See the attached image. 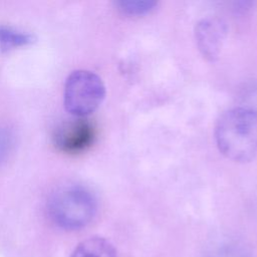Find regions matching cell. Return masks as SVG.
<instances>
[{"label":"cell","mask_w":257,"mask_h":257,"mask_svg":"<svg viewBox=\"0 0 257 257\" xmlns=\"http://www.w3.org/2000/svg\"><path fill=\"white\" fill-rule=\"evenodd\" d=\"M218 150L227 159L247 163L257 156V111L233 107L223 112L214 130Z\"/></svg>","instance_id":"1"},{"label":"cell","mask_w":257,"mask_h":257,"mask_svg":"<svg viewBox=\"0 0 257 257\" xmlns=\"http://www.w3.org/2000/svg\"><path fill=\"white\" fill-rule=\"evenodd\" d=\"M96 213L93 194L79 185H64L51 194L48 214L58 227L77 230L85 227Z\"/></svg>","instance_id":"2"},{"label":"cell","mask_w":257,"mask_h":257,"mask_svg":"<svg viewBox=\"0 0 257 257\" xmlns=\"http://www.w3.org/2000/svg\"><path fill=\"white\" fill-rule=\"evenodd\" d=\"M104 97V83L93 71L77 69L67 76L63 90V103L72 115L85 117L101 104Z\"/></svg>","instance_id":"3"},{"label":"cell","mask_w":257,"mask_h":257,"mask_svg":"<svg viewBox=\"0 0 257 257\" xmlns=\"http://www.w3.org/2000/svg\"><path fill=\"white\" fill-rule=\"evenodd\" d=\"M95 127L85 117H76L61 123L53 135L55 146L63 153L78 154L94 142Z\"/></svg>","instance_id":"4"},{"label":"cell","mask_w":257,"mask_h":257,"mask_svg":"<svg viewBox=\"0 0 257 257\" xmlns=\"http://www.w3.org/2000/svg\"><path fill=\"white\" fill-rule=\"evenodd\" d=\"M226 34V22L219 17H205L197 23L195 27L196 44L207 60L215 61L219 57Z\"/></svg>","instance_id":"5"},{"label":"cell","mask_w":257,"mask_h":257,"mask_svg":"<svg viewBox=\"0 0 257 257\" xmlns=\"http://www.w3.org/2000/svg\"><path fill=\"white\" fill-rule=\"evenodd\" d=\"M70 257H117V253L106 239L90 237L79 243Z\"/></svg>","instance_id":"6"},{"label":"cell","mask_w":257,"mask_h":257,"mask_svg":"<svg viewBox=\"0 0 257 257\" xmlns=\"http://www.w3.org/2000/svg\"><path fill=\"white\" fill-rule=\"evenodd\" d=\"M34 39V35L29 32L10 25L0 24V48L3 50L28 45L32 43Z\"/></svg>","instance_id":"7"},{"label":"cell","mask_w":257,"mask_h":257,"mask_svg":"<svg viewBox=\"0 0 257 257\" xmlns=\"http://www.w3.org/2000/svg\"><path fill=\"white\" fill-rule=\"evenodd\" d=\"M117 9L124 15L142 16L153 11L158 2L152 0H120L115 2Z\"/></svg>","instance_id":"8"},{"label":"cell","mask_w":257,"mask_h":257,"mask_svg":"<svg viewBox=\"0 0 257 257\" xmlns=\"http://www.w3.org/2000/svg\"><path fill=\"white\" fill-rule=\"evenodd\" d=\"M212 257H252L243 247L236 244H226L218 248Z\"/></svg>","instance_id":"9"},{"label":"cell","mask_w":257,"mask_h":257,"mask_svg":"<svg viewBox=\"0 0 257 257\" xmlns=\"http://www.w3.org/2000/svg\"><path fill=\"white\" fill-rule=\"evenodd\" d=\"M10 145H11V136L9 132L4 127H0V162L6 157L9 151Z\"/></svg>","instance_id":"10"}]
</instances>
